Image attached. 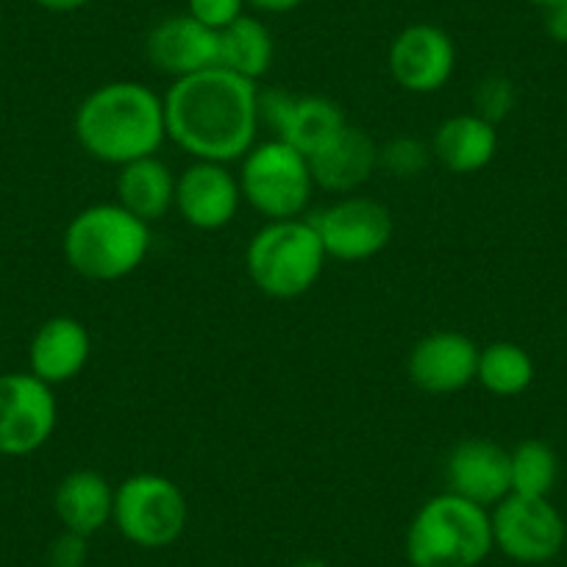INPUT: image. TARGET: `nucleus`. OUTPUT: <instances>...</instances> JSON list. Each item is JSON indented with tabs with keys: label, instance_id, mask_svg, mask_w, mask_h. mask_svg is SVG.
<instances>
[{
	"label": "nucleus",
	"instance_id": "nucleus-1",
	"mask_svg": "<svg viewBox=\"0 0 567 567\" xmlns=\"http://www.w3.org/2000/svg\"><path fill=\"white\" fill-rule=\"evenodd\" d=\"M167 140L198 162H239L259 136V84L226 68L176 79L165 92Z\"/></svg>",
	"mask_w": 567,
	"mask_h": 567
},
{
	"label": "nucleus",
	"instance_id": "nucleus-2",
	"mask_svg": "<svg viewBox=\"0 0 567 567\" xmlns=\"http://www.w3.org/2000/svg\"><path fill=\"white\" fill-rule=\"evenodd\" d=\"M73 131L84 154L103 165L156 156L167 140L165 97L140 81H109L79 103Z\"/></svg>",
	"mask_w": 567,
	"mask_h": 567
},
{
	"label": "nucleus",
	"instance_id": "nucleus-3",
	"mask_svg": "<svg viewBox=\"0 0 567 567\" xmlns=\"http://www.w3.org/2000/svg\"><path fill=\"white\" fill-rule=\"evenodd\" d=\"M151 226L114 200L81 209L64 228L62 250L68 265L86 281L112 284L140 270L148 259Z\"/></svg>",
	"mask_w": 567,
	"mask_h": 567
},
{
	"label": "nucleus",
	"instance_id": "nucleus-4",
	"mask_svg": "<svg viewBox=\"0 0 567 567\" xmlns=\"http://www.w3.org/2000/svg\"><path fill=\"white\" fill-rule=\"evenodd\" d=\"M493 548L489 512L449 489L425 501L406 528L412 567H478Z\"/></svg>",
	"mask_w": 567,
	"mask_h": 567
},
{
	"label": "nucleus",
	"instance_id": "nucleus-5",
	"mask_svg": "<svg viewBox=\"0 0 567 567\" xmlns=\"http://www.w3.org/2000/svg\"><path fill=\"white\" fill-rule=\"evenodd\" d=\"M329 261L312 220H267L245 248L250 284L267 298L292 301L312 290Z\"/></svg>",
	"mask_w": 567,
	"mask_h": 567
},
{
	"label": "nucleus",
	"instance_id": "nucleus-6",
	"mask_svg": "<svg viewBox=\"0 0 567 567\" xmlns=\"http://www.w3.org/2000/svg\"><path fill=\"white\" fill-rule=\"evenodd\" d=\"M239 165V189L250 209L267 220H292L307 212L315 193L309 159L281 140L256 142Z\"/></svg>",
	"mask_w": 567,
	"mask_h": 567
},
{
	"label": "nucleus",
	"instance_id": "nucleus-7",
	"mask_svg": "<svg viewBox=\"0 0 567 567\" xmlns=\"http://www.w3.org/2000/svg\"><path fill=\"white\" fill-rule=\"evenodd\" d=\"M187 520V498L173 478L159 473H136L114 489L112 523L136 548H167L182 537Z\"/></svg>",
	"mask_w": 567,
	"mask_h": 567
},
{
	"label": "nucleus",
	"instance_id": "nucleus-8",
	"mask_svg": "<svg viewBox=\"0 0 567 567\" xmlns=\"http://www.w3.org/2000/svg\"><path fill=\"white\" fill-rule=\"evenodd\" d=\"M489 520L495 548L517 565H545L559 556L567 537L565 517L548 498L509 493L495 504Z\"/></svg>",
	"mask_w": 567,
	"mask_h": 567
},
{
	"label": "nucleus",
	"instance_id": "nucleus-9",
	"mask_svg": "<svg viewBox=\"0 0 567 567\" xmlns=\"http://www.w3.org/2000/svg\"><path fill=\"white\" fill-rule=\"evenodd\" d=\"M59 423L53 386L34 373L0 375V456H31L45 449Z\"/></svg>",
	"mask_w": 567,
	"mask_h": 567
},
{
	"label": "nucleus",
	"instance_id": "nucleus-10",
	"mask_svg": "<svg viewBox=\"0 0 567 567\" xmlns=\"http://www.w3.org/2000/svg\"><path fill=\"white\" fill-rule=\"evenodd\" d=\"M326 256L337 261H368L390 245L395 220L384 204L362 195H346L309 217Z\"/></svg>",
	"mask_w": 567,
	"mask_h": 567
},
{
	"label": "nucleus",
	"instance_id": "nucleus-11",
	"mask_svg": "<svg viewBox=\"0 0 567 567\" xmlns=\"http://www.w3.org/2000/svg\"><path fill=\"white\" fill-rule=\"evenodd\" d=\"M259 117L270 125L276 140L292 145L307 159L348 125L342 109L329 97L284 90L259 92Z\"/></svg>",
	"mask_w": 567,
	"mask_h": 567
},
{
	"label": "nucleus",
	"instance_id": "nucleus-12",
	"mask_svg": "<svg viewBox=\"0 0 567 567\" xmlns=\"http://www.w3.org/2000/svg\"><path fill=\"white\" fill-rule=\"evenodd\" d=\"M392 81L412 95H432L456 70V45L440 25L412 23L398 31L386 53Z\"/></svg>",
	"mask_w": 567,
	"mask_h": 567
},
{
	"label": "nucleus",
	"instance_id": "nucleus-13",
	"mask_svg": "<svg viewBox=\"0 0 567 567\" xmlns=\"http://www.w3.org/2000/svg\"><path fill=\"white\" fill-rule=\"evenodd\" d=\"M243 206L239 178L220 162H198L176 176V206L187 226L198 231H220L231 226Z\"/></svg>",
	"mask_w": 567,
	"mask_h": 567
},
{
	"label": "nucleus",
	"instance_id": "nucleus-14",
	"mask_svg": "<svg viewBox=\"0 0 567 567\" xmlns=\"http://www.w3.org/2000/svg\"><path fill=\"white\" fill-rule=\"evenodd\" d=\"M478 351L462 331H432L409 351V381L425 395H454L476 381Z\"/></svg>",
	"mask_w": 567,
	"mask_h": 567
},
{
	"label": "nucleus",
	"instance_id": "nucleus-15",
	"mask_svg": "<svg viewBox=\"0 0 567 567\" xmlns=\"http://www.w3.org/2000/svg\"><path fill=\"white\" fill-rule=\"evenodd\" d=\"M145 53L159 73L171 75L173 81L187 79L200 70L217 68L220 37H217V31L206 29L204 23L189 18L187 12L173 14V18L159 20L148 31Z\"/></svg>",
	"mask_w": 567,
	"mask_h": 567
},
{
	"label": "nucleus",
	"instance_id": "nucleus-16",
	"mask_svg": "<svg viewBox=\"0 0 567 567\" xmlns=\"http://www.w3.org/2000/svg\"><path fill=\"white\" fill-rule=\"evenodd\" d=\"M449 493L462 495L478 506H495L512 493L509 451L484 437L462 440L445 460Z\"/></svg>",
	"mask_w": 567,
	"mask_h": 567
},
{
	"label": "nucleus",
	"instance_id": "nucleus-17",
	"mask_svg": "<svg viewBox=\"0 0 567 567\" xmlns=\"http://www.w3.org/2000/svg\"><path fill=\"white\" fill-rule=\"evenodd\" d=\"M92 357V337L81 320L59 315L45 320L31 337L29 373L45 384H68L84 373Z\"/></svg>",
	"mask_w": 567,
	"mask_h": 567
},
{
	"label": "nucleus",
	"instance_id": "nucleus-18",
	"mask_svg": "<svg viewBox=\"0 0 567 567\" xmlns=\"http://www.w3.org/2000/svg\"><path fill=\"white\" fill-rule=\"evenodd\" d=\"M315 187L334 195H353L379 171V145L362 128L346 125L318 154L309 156Z\"/></svg>",
	"mask_w": 567,
	"mask_h": 567
},
{
	"label": "nucleus",
	"instance_id": "nucleus-19",
	"mask_svg": "<svg viewBox=\"0 0 567 567\" xmlns=\"http://www.w3.org/2000/svg\"><path fill=\"white\" fill-rule=\"evenodd\" d=\"M495 154H498V125L487 123L476 112L443 120L432 140V156L456 176L484 171Z\"/></svg>",
	"mask_w": 567,
	"mask_h": 567
},
{
	"label": "nucleus",
	"instance_id": "nucleus-20",
	"mask_svg": "<svg viewBox=\"0 0 567 567\" xmlns=\"http://www.w3.org/2000/svg\"><path fill=\"white\" fill-rule=\"evenodd\" d=\"M53 512L64 532L92 537L101 532L114 512V489L97 471H73L53 493Z\"/></svg>",
	"mask_w": 567,
	"mask_h": 567
},
{
	"label": "nucleus",
	"instance_id": "nucleus-21",
	"mask_svg": "<svg viewBox=\"0 0 567 567\" xmlns=\"http://www.w3.org/2000/svg\"><path fill=\"white\" fill-rule=\"evenodd\" d=\"M114 195L123 209L151 226L176 206V176L159 156H145L117 167Z\"/></svg>",
	"mask_w": 567,
	"mask_h": 567
},
{
	"label": "nucleus",
	"instance_id": "nucleus-22",
	"mask_svg": "<svg viewBox=\"0 0 567 567\" xmlns=\"http://www.w3.org/2000/svg\"><path fill=\"white\" fill-rule=\"evenodd\" d=\"M220 68L243 75V79L259 84L272 68L276 59V42H272L270 29L259 18L243 14L231 25L220 31Z\"/></svg>",
	"mask_w": 567,
	"mask_h": 567
},
{
	"label": "nucleus",
	"instance_id": "nucleus-23",
	"mask_svg": "<svg viewBox=\"0 0 567 567\" xmlns=\"http://www.w3.org/2000/svg\"><path fill=\"white\" fill-rule=\"evenodd\" d=\"M476 381L495 398H515L534 381V359L515 342H489L478 351Z\"/></svg>",
	"mask_w": 567,
	"mask_h": 567
},
{
	"label": "nucleus",
	"instance_id": "nucleus-24",
	"mask_svg": "<svg viewBox=\"0 0 567 567\" xmlns=\"http://www.w3.org/2000/svg\"><path fill=\"white\" fill-rule=\"evenodd\" d=\"M512 493L526 498H548L559 478V460L543 440H523L509 451Z\"/></svg>",
	"mask_w": 567,
	"mask_h": 567
},
{
	"label": "nucleus",
	"instance_id": "nucleus-25",
	"mask_svg": "<svg viewBox=\"0 0 567 567\" xmlns=\"http://www.w3.org/2000/svg\"><path fill=\"white\" fill-rule=\"evenodd\" d=\"M432 162V145L414 136H395L379 148V171L390 173L395 178H414L425 173Z\"/></svg>",
	"mask_w": 567,
	"mask_h": 567
},
{
	"label": "nucleus",
	"instance_id": "nucleus-26",
	"mask_svg": "<svg viewBox=\"0 0 567 567\" xmlns=\"http://www.w3.org/2000/svg\"><path fill=\"white\" fill-rule=\"evenodd\" d=\"M515 103V84L509 79H504V75H489V79L478 81L476 90H473V112L493 125L509 117Z\"/></svg>",
	"mask_w": 567,
	"mask_h": 567
},
{
	"label": "nucleus",
	"instance_id": "nucleus-27",
	"mask_svg": "<svg viewBox=\"0 0 567 567\" xmlns=\"http://www.w3.org/2000/svg\"><path fill=\"white\" fill-rule=\"evenodd\" d=\"M245 0H187V14L220 34L226 25L245 14Z\"/></svg>",
	"mask_w": 567,
	"mask_h": 567
},
{
	"label": "nucleus",
	"instance_id": "nucleus-28",
	"mask_svg": "<svg viewBox=\"0 0 567 567\" xmlns=\"http://www.w3.org/2000/svg\"><path fill=\"white\" fill-rule=\"evenodd\" d=\"M90 537H81V534L62 532L51 545H48L45 565L48 567H84L86 556H90Z\"/></svg>",
	"mask_w": 567,
	"mask_h": 567
},
{
	"label": "nucleus",
	"instance_id": "nucleus-29",
	"mask_svg": "<svg viewBox=\"0 0 567 567\" xmlns=\"http://www.w3.org/2000/svg\"><path fill=\"white\" fill-rule=\"evenodd\" d=\"M545 31H548V37L554 42L567 45V0L545 9Z\"/></svg>",
	"mask_w": 567,
	"mask_h": 567
},
{
	"label": "nucleus",
	"instance_id": "nucleus-30",
	"mask_svg": "<svg viewBox=\"0 0 567 567\" xmlns=\"http://www.w3.org/2000/svg\"><path fill=\"white\" fill-rule=\"evenodd\" d=\"M245 3L261 14H287L296 12L298 7H303L307 0H245Z\"/></svg>",
	"mask_w": 567,
	"mask_h": 567
},
{
	"label": "nucleus",
	"instance_id": "nucleus-31",
	"mask_svg": "<svg viewBox=\"0 0 567 567\" xmlns=\"http://www.w3.org/2000/svg\"><path fill=\"white\" fill-rule=\"evenodd\" d=\"M37 7H42L45 12H53V14H70V12H79V9H84L90 0H34Z\"/></svg>",
	"mask_w": 567,
	"mask_h": 567
},
{
	"label": "nucleus",
	"instance_id": "nucleus-32",
	"mask_svg": "<svg viewBox=\"0 0 567 567\" xmlns=\"http://www.w3.org/2000/svg\"><path fill=\"white\" fill-rule=\"evenodd\" d=\"M292 567H331V565L323 559H301V561H296Z\"/></svg>",
	"mask_w": 567,
	"mask_h": 567
},
{
	"label": "nucleus",
	"instance_id": "nucleus-33",
	"mask_svg": "<svg viewBox=\"0 0 567 567\" xmlns=\"http://www.w3.org/2000/svg\"><path fill=\"white\" fill-rule=\"evenodd\" d=\"M528 3H534V7L550 9V7H556V3H561V0H528Z\"/></svg>",
	"mask_w": 567,
	"mask_h": 567
},
{
	"label": "nucleus",
	"instance_id": "nucleus-34",
	"mask_svg": "<svg viewBox=\"0 0 567 567\" xmlns=\"http://www.w3.org/2000/svg\"><path fill=\"white\" fill-rule=\"evenodd\" d=\"M0 23H3V18H0Z\"/></svg>",
	"mask_w": 567,
	"mask_h": 567
}]
</instances>
